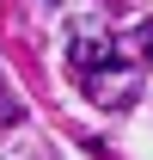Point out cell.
I'll use <instances>...</instances> for the list:
<instances>
[{"instance_id": "cell-1", "label": "cell", "mask_w": 153, "mask_h": 160, "mask_svg": "<svg viewBox=\"0 0 153 160\" xmlns=\"http://www.w3.org/2000/svg\"><path fill=\"white\" fill-rule=\"evenodd\" d=\"M67 68L80 74V92H86L98 111H129V105L141 99V86H147V74L123 56V43H116L110 31H98V25L74 31V43H67Z\"/></svg>"}, {"instance_id": "cell-3", "label": "cell", "mask_w": 153, "mask_h": 160, "mask_svg": "<svg viewBox=\"0 0 153 160\" xmlns=\"http://www.w3.org/2000/svg\"><path fill=\"white\" fill-rule=\"evenodd\" d=\"M129 49H135L141 62H153V19H141V25L129 31Z\"/></svg>"}, {"instance_id": "cell-2", "label": "cell", "mask_w": 153, "mask_h": 160, "mask_svg": "<svg viewBox=\"0 0 153 160\" xmlns=\"http://www.w3.org/2000/svg\"><path fill=\"white\" fill-rule=\"evenodd\" d=\"M19 117H25V105H19V92L6 86V68H0V129H12Z\"/></svg>"}]
</instances>
